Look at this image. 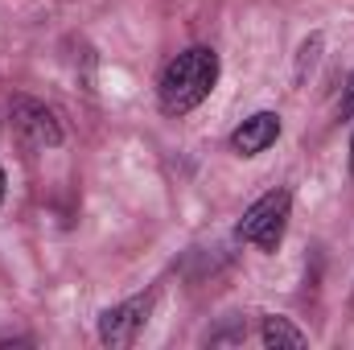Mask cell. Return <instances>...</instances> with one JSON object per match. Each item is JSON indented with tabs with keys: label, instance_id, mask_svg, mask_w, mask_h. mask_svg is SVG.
Listing matches in <instances>:
<instances>
[{
	"label": "cell",
	"instance_id": "6da1fadb",
	"mask_svg": "<svg viewBox=\"0 0 354 350\" xmlns=\"http://www.w3.org/2000/svg\"><path fill=\"white\" fill-rule=\"evenodd\" d=\"M218 83V54L210 46H189L157 79V103L165 116H189Z\"/></svg>",
	"mask_w": 354,
	"mask_h": 350
},
{
	"label": "cell",
	"instance_id": "7a4b0ae2",
	"mask_svg": "<svg viewBox=\"0 0 354 350\" xmlns=\"http://www.w3.org/2000/svg\"><path fill=\"white\" fill-rule=\"evenodd\" d=\"M288 214H292V194H288V190H268L264 198H256V202L243 210L235 235H239L243 243H256L260 252H276V248L284 243Z\"/></svg>",
	"mask_w": 354,
	"mask_h": 350
},
{
	"label": "cell",
	"instance_id": "3957f363",
	"mask_svg": "<svg viewBox=\"0 0 354 350\" xmlns=\"http://www.w3.org/2000/svg\"><path fill=\"white\" fill-rule=\"evenodd\" d=\"M149 313H153V293H140V297H128L111 309L99 313V342L103 347H132L140 338V330L149 326Z\"/></svg>",
	"mask_w": 354,
	"mask_h": 350
},
{
	"label": "cell",
	"instance_id": "277c9868",
	"mask_svg": "<svg viewBox=\"0 0 354 350\" xmlns=\"http://www.w3.org/2000/svg\"><path fill=\"white\" fill-rule=\"evenodd\" d=\"M8 120H12V132H17L21 140H29L33 149H58V145H62V124H58V116H54L46 103L29 99V95H17V99L8 103Z\"/></svg>",
	"mask_w": 354,
	"mask_h": 350
},
{
	"label": "cell",
	"instance_id": "5b68a950",
	"mask_svg": "<svg viewBox=\"0 0 354 350\" xmlns=\"http://www.w3.org/2000/svg\"><path fill=\"white\" fill-rule=\"evenodd\" d=\"M276 136H280V116H276V111H256V116H248V120L231 132V153H239V157H260L264 149L276 145Z\"/></svg>",
	"mask_w": 354,
	"mask_h": 350
},
{
	"label": "cell",
	"instance_id": "8992f818",
	"mask_svg": "<svg viewBox=\"0 0 354 350\" xmlns=\"http://www.w3.org/2000/svg\"><path fill=\"white\" fill-rule=\"evenodd\" d=\"M260 342H264L268 350H301V347H309V334L305 330H297L288 317H280V313H268L264 317V326H260Z\"/></svg>",
	"mask_w": 354,
	"mask_h": 350
},
{
	"label": "cell",
	"instance_id": "52a82bcc",
	"mask_svg": "<svg viewBox=\"0 0 354 350\" xmlns=\"http://www.w3.org/2000/svg\"><path fill=\"white\" fill-rule=\"evenodd\" d=\"M317 54H322V33H313V37H309V42L301 46V54H297V83H305V75L313 71Z\"/></svg>",
	"mask_w": 354,
	"mask_h": 350
},
{
	"label": "cell",
	"instance_id": "ba28073f",
	"mask_svg": "<svg viewBox=\"0 0 354 350\" xmlns=\"http://www.w3.org/2000/svg\"><path fill=\"white\" fill-rule=\"evenodd\" d=\"M338 116H354V71H351V79H346V95L338 103Z\"/></svg>",
	"mask_w": 354,
	"mask_h": 350
},
{
	"label": "cell",
	"instance_id": "9c48e42d",
	"mask_svg": "<svg viewBox=\"0 0 354 350\" xmlns=\"http://www.w3.org/2000/svg\"><path fill=\"white\" fill-rule=\"evenodd\" d=\"M0 202H4V169H0Z\"/></svg>",
	"mask_w": 354,
	"mask_h": 350
},
{
	"label": "cell",
	"instance_id": "30bf717a",
	"mask_svg": "<svg viewBox=\"0 0 354 350\" xmlns=\"http://www.w3.org/2000/svg\"><path fill=\"white\" fill-rule=\"evenodd\" d=\"M351 174H354V136H351Z\"/></svg>",
	"mask_w": 354,
	"mask_h": 350
}]
</instances>
